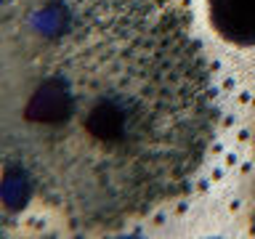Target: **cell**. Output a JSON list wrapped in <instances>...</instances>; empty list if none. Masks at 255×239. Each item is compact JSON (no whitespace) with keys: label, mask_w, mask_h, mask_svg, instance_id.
Returning a JSON list of instances; mask_svg holds the SVG:
<instances>
[{"label":"cell","mask_w":255,"mask_h":239,"mask_svg":"<svg viewBox=\"0 0 255 239\" xmlns=\"http://www.w3.org/2000/svg\"><path fill=\"white\" fill-rule=\"evenodd\" d=\"M207 16L226 43L255 45V0H207Z\"/></svg>","instance_id":"2"},{"label":"cell","mask_w":255,"mask_h":239,"mask_svg":"<svg viewBox=\"0 0 255 239\" xmlns=\"http://www.w3.org/2000/svg\"><path fill=\"white\" fill-rule=\"evenodd\" d=\"M253 234H255V207H253Z\"/></svg>","instance_id":"3"},{"label":"cell","mask_w":255,"mask_h":239,"mask_svg":"<svg viewBox=\"0 0 255 239\" xmlns=\"http://www.w3.org/2000/svg\"><path fill=\"white\" fill-rule=\"evenodd\" d=\"M215 91L183 0H3V221L117 231L189 191Z\"/></svg>","instance_id":"1"}]
</instances>
